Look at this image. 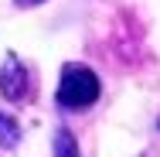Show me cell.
I'll return each instance as SVG.
<instances>
[{"label": "cell", "mask_w": 160, "mask_h": 157, "mask_svg": "<svg viewBox=\"0 0 160 157\" xmlns=\"http://www.w3.org/2000/svg\"><path fill=\"white\" fill-rule=\"evenodd\" d=\"M99 99V79L92 68L85 65H65L62 82H58V102L72 106V109H82V106H92Z\"/></svg>", "instance_id": "6da1fadb"}, {"label": "cell", "mask_w": 160, "mask_h": 157, "mask_svg": "<svg viewBox=\"0 0 160 157\" xmlns=\"http://www.w3.org/2000/svg\"><path fill=\"white\" fill-rule=\"evenodd\" d=\"M0 92H3V99H10V102H17V99L28 96V68H24L21 58H14V55L0 68Z\"/></svg>", "instance_id": "7a4b0ae2"}, {"label": "cell", "mask_w": 160, "mask_h": 157, "mask_svg": "<svg viewBox=\"0 0 160 157\" xmlns=\"http://www.w3.org/2000/svg\"><path fill=\"white\" fill-rule=\"evenodd\" d=\"M17 140H21V126L14 116H7V113H0V147H17Z\"/></svg>", "instance_id": "3957f363"}, {"label": "cell", "mask_w": 160, "mask_h": 157, "mask_svg": "<svg viewBox=\"0 0 160 157\" xmlns=\"http://www.w3.org/2000/svg\"><path fill=\"white\" fill-rule=\"evenodd\" d=\"M55 157H78V140L68 130H58L55 133Z\"/></svg>", "instance_id": "277c9868"}]
</instances>
